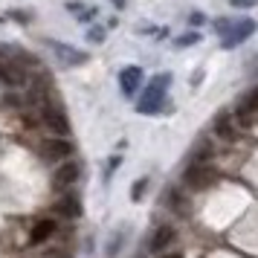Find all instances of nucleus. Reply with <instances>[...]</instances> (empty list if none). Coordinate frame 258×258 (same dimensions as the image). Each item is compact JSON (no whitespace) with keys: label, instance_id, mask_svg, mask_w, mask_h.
<instances>
[{"label":"nucleus","instance_id":"obj_1","mask_svg":"<svg viewBox=\"0 0 258 258\" xmlns=\"http://www.w3.org/2000/svg\"><path fill=\"white\" fill-rule=\"evenodd\" d=\"M168 76H157L145 90H142L140 102H137V110L140 113H157L160 107H163V99H165V87H168Z\"/></svg>","mask_w":258,"mask_h":258},{"label":"nucleus","instance_id":"obj_9","mask_svg":"<svg viewBox=\"0 0 258 258\" xmlns=\"http://www.w3.org/2000/svg\"><path fill=\"white\" fill-rule=\"evenodd\" d=\"M49 47L55 49V55L64 64H84L87 61V55H84L82 49H70V47H64V44H58V41H49Z\"/></svg>","mask_w":258,"mask_h":258},{"label":"nucleus","instance_id":"obj_18","mask_svg":"<svg viewBox=\"0 0 258 258\" xmlns=\"http://www.w3.org/2000/svg\"><path fill=\"white\" fill-rule=\"evenodd\" d=\"M160 258H183V255H177V252H174V255H160Z\"/></svg>","mask_w":258,"mask_h":258},{"label":"nucleus","instance_id":"obj_16","mask_svg":"<svg viewBox=\"0 0 258 258\" xmlns=\"http://www.w3.org/2000/svg\"><path fill=\"white\" fill-rule=\"evenodd\" d=\"M258 0H232V6H255Z\"/></svg>","mask_w":258,"mask_h":258},{"label":"nucleus","instance_id":"obj_8","mask_svg":"<svg viewBox=\"0 0 258 258\" xmlns=\"http://www.w3.org/2000/svg\"><path fill=\"white\" fill-rule=\"evenodd\" d=\"M140 82H142V70L140 67H125L119 73V84H122V93L125 96H134L140 90Z\"/></svg>","mask_w":258,"mask_h":258},{"label":"nucleus","instance_id":"obj_15","mask_svg":"<svg viewBox=\"0 0 258 258\" xmlns=\"http://www.w3.org/2000/svg\"><path fill=\"white\" fill-rule=\"evenodd\" d=\"M180 47H188V44H198V35H183L180 41H177Z\"/></svg>","mask_w":258,"mask_h":258},{"label":"nucleus","instance_id":"obj_17","mask_svg":"<svg viewBox=\"0 0 258 258\" xmlns=\"http://www.w3.org/2000/svg\"><path fill=\"white\" fill-rule=\"evenodd\" d=\"M142 188H145V180H140V183L134 186V198H140V195H142Z\"/></svg>","mask_w":258,"mask_h":258},{"label":"nucleus","instance_id":"obj_5","mask_svg":"<svg viewBox=\"0 0 258 258\" xmlns=\"http://www.w3.org/2000/svg\"><path fill=\"white\" fill-rule=\"evenodd\" d=\"M0 79L12 87H21L26 82V73L21 67V61H9V58H0Z\"/></svg>","mask_w":258,"mask_h":258},{"label":"nucleus","instance_id":"obj_4","mask_svg":"<svg viewBox=\"0 0 258 258\" xmlns=\"http://www.w3.org/2000/svg\"><path fill=\"white\" fill-rule=\"evenodd\" d=\"M255 32V21H249V18H244V21H232V26L226 29V35H223V47H238L244 38H249Z\"/></svg>","mask_w":258,"mask_h":258},{"label":"nucleus","instance_id":"obj_14","mask_svg":"<svg viewBox=\"0 0 258 258\" xmlns=\"http://www.w3.org/2000/svg\"><path fill=\"white\" fill-rule=\"evenodd\" d=\"M215 131L221 134L223 140H235L232 125H229V116H218V119H215Z\"/></svg>","mask_w":258,"mask_h":258},{"label":"nucleus","instance_id":"obj_2","mask_svg":"<svg viewBox=\"0 0 258 258\" xmlns=\"http://www.w3.org/2000/svg\"><path fill=\"white\" fill-rule=\"evenodd\" d=\"M38 154L44 163H67L73 154V145L61 137H47V140L38 145Z\"/></svg>","mask_w":258,"mask_h":258},{"label":"nucleus","instance_id":"obj_13","mask_svg":"<svg viewBox=\"0 0 258 258\" xmlns=\"http://www.w3.org/2000/svg\"><path fill=\"white\" fill-rule=\"evenodd\" d=\"M238 113L244 119H249L252 113H258V87L252 90V93L246 96V99H241V105H238Z\"/></svg>","mask_w":258,"mask_h":258},{"label":"nucleus","instance_id":"obj_3","mask_svg":"<svg viewBox=\"0 0 258 258\" xmlns=\"http://www.w3.org/2000/svg\"><path fill=\"white\" fill-rule=\"evenodd\" d=\"M215 180H218V168H215V165H209V163L188 165L186 174H183V183H186L188 188H195V191H200V188H209Z\"/></svg>","mask_w":258,"mask_h":258},{"label":"nucleus","instance_id":"obj_6","mask_svg":"<svg viewBox=\"0 0 258 258\" xmlns=\"http://www.w3.org/2000/svg\"><path fill=\"white\" fill-rule=\"evenodd\" d=\"M76 180H79V165L67 160V163H61L58 171L52 174V186H55V188H70Z\"/></svg>","mask_w":258,"mask_h":258},{"label":"nucleus","instance_id":"obj_10","mask_svg":"<svg viewBox=\"0 0 258 258\" xmlns=\"http://www.w3.org/2000/svg\"><path fill=\"white\" fill-rule=\"evenodd\" d=\"M174 238H177V232L171 229V226H160V229L154 232V238H151V249L154 252H163L165 246L174 244Z\"/></svg>","mask_w":258,"mask_h":258},{"label":"nucleus","instance_id":"obj_7","mask_svg":"<svg viewBox=\"0 0 258 258\" xmlns=\"http://www.w3.org/2000/svg\"><path fill=\"white\" fill-rule=\"evenodd\" d=\"M41 122H44L47 128H52L55 134H67V131H70V122H67V116L61 113L58 107H44V110H41Z\"/></svg>","mask_w":258,"mask_h":258},{"label":"nucleus","instance_id":"obj_11","mask_svg":"<svg viewBox=\"0 0 258 258\" xmlns=\"http://www.w3.org/2000/svg\"><path fill=\"white\" fill-rule=\"evenodd\" d=\"M52 235H55V221H38L35 226H32V232H29V241H32V244H44V241H47V238H52Z\"/></svg>","mask_w":258,"mask_h":258},{"label":"nucleus","instance_id":"obj_12","mask_svg":"<svg viewBox=\"0 0 258 258\" xmlns=\"http://www.w3.org/2000/svg\"><path fill=\"white\" fill-rule=\"evenodd\" d=\"M55 212L73 221V218H79V215H82V203H79V198H73V195H67V198H61L58 203H55Z\"/></svg>","mask_w":258,"mask_h":258}]
</instances>
